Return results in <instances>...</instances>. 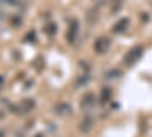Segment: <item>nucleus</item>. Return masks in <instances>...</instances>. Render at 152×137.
I'll return each instance as SVG.
<instances>
[{"label":"nucleus","instance_id":"nucleus-1","mask_svg":"<svg viewBox=\"0 0 152 137\" xmlns=\"http://www.w3.org/2000/svg\"><path fill=\"white\" fill-rule=\"evenodd\" d=\"M142 55H143V47H142V46H135V47H132L131 51L125 55V58H123L125 66H128V67L134 66L137 61L142 58Z\"/></svg>","mask_w":152,"mask_h":137},{"label":"nucleus","instance_id":"nucleus-2","mask_svg":"<svg viewBox=\"0 0 152 137\" xmlns=\"http://www.w3.org/2000/svg\"><path fill=\"white\" fill-rule=\"evenodd\" d=\"M110 46H111L110 38H107V37H99V38H96L93 47H94V52H96V53L104 55V53H107V51L110 49Z\"/></svg>","mask_w":152,"mask_h":137},{"label":"nucleus","instance_id":"nucleus-16","mask_svg":"<svg viewBox=\"0 0 152 137\" xmlns=\"http://www.w3.org/2000/svg\"><path fill=\"white\" fill-rule=\"evenodd\" d=\"M88 82V75H85V76H81L79 79H76V85H84Z\"/></svg>","mask_w":152,"mask_h":137},{"label":"nucleus","instance_id":"nucleus-6","mask_svg":"<svg viewBox=\"0 0 152 137\" xmlns=\"http://www.w3.org/2000/svg\"><path fill=\"white\" fill-rule=\"evenodd\" d=\"M91 128H93V117L90 114H85L79 123V130H81V133H88Z\"/></svg>","mask_w":152,"mask_h":137},{"label":"nucleus","instance_id":"nucleus-9","mask_svg":"<svg viewBox=\"0 0 152 137\" xmlns=\"http://www.w3.org/2000/svg\"><path fill=\"white\" fill-rule=\"evenodd\" d=\"M111 96H113L111 89H108V87H104L102 92H100V95H99V102H100V104H107V102H110Z\"/></svg>","mask_w":152,"mask_h":137},{"label":"nucleus","instance_id":"nucleus-12","mask_svg":"<svg viewBox=\"0 0 152 137\" xmlns=\"http://www.w3.org/2000/svg\"><path fill=\"white\" fill-rule=\"evenodd\" d=\"M97 15H99V12H97V9L96 8H91L90 11H88V14H87V20H88V23H94L96 20H97Z\"/></svg>","mask_w":152,"mask_h":137},{"label":"nucleus","instance_id":"nucleus-5","mask_svg":"<svg viewBox=\"0 0 152 137\" xmlns=\"http://www.w3.org/2000/svg\"><path fill=\"white\" fill-rule=\"evenodd\" d=\"M96 105V96L93 93H87L85 96H82L81 99V108L82 110H90Z\"/></svg>","mask_w":152,"mask_h":137},{"label":"nucleus","instance_id":"nucleus-19","mask_svg":"<svg viewBox=\"0 0 152 137\" xmlns=\"http://www.w3.org/2000/svg\"><path fill=\"white\" fill-rule=\"evenodd\" d=\"M5 134H3V131H0V137H3Z\"/></svg>","mask_w":152,"mask_h":137},{"label":"nucleus","instance_id":"nucleus-4","mask_svg":"<svg viewBox=\"0 0 152 137\" xmlns=\"http://www.w3.org/2000/svg\"><path fill=\"white\" fill-rule=\"evenodd\" d=\"M53 111L58 116H69L72 114V105L69 102H58L53 107Z\"/></svg>","mask_w":152,"mask_h":137},{"label":"nucleus","instance_id":"nucleus-18","mask_svg":"<svg viewBox=\"0 0 152 137\" xmlns=\"http://www.w3.org/2000/svg\"><path fill=\"white\" fill-rule=\"evenodd\" d=\"M97 2H99V3H100V5H105V3H107V2H108V0H97Z\"/></svg>","mask_w":152,"mask_h":137},{"label":"nucleus","instance_id":"nucleus-14","mask_svg":"<svg viewBox=\"0 0 152 137\" xmlns=\"http://www.w3.org/2000/svg\"><path fill=\"white\" fill-rule=\"evenodd\" d=\"M3 5H6V6H20V0H0Z\"/></svg>","mask_w":152,"mask_h":137},{"label":"nucleus","instance_id":"nucleus-7","mask_svg":"<svg viewBox=\"0 0 152 137\" xmlns=\"http://www.w3.org/2000/svg\"><path fill=\"white\" fill-rule=\"evenodd\" d=\"M128 26H129V20L128 18H120L117 23H114L113 32L114 34H122V32H125L126 29H128Z\"/></svg>","mask_w":152,"mask_h":137},{"label":"nucleus","instance_id":"nucleus-15","mask_svg":"<svg viewBox=\"0 0 152 137\" xmlns=\"http://www.w3.org/2000/svg\"><path fill=\"white\" fill-rule=\"evenodd\" d=\"M9 23L12 24V26H20V24H21V17L20 15H12V18L9 20Z\"/></svg>","mask_w":152,"mask_h":137},{"label":"nucleus","instance_id":"nucleus-8","mask_svg":"<svg viewBox=\"0 0 152 137\" xmlns=\"http://www.w3.org/2000/svg\"><path fill=\"white\" fill-rule=\"evenodd\" d=\"M34 107H35V102L32 101V99H26V101H21L20 107L15 108V110L18 111V113H28V111H31Z\"/></svg>","mask_w":152,"mask_h":137},{"label":"nucleus","instance_id":"nucleus-13","mask_svg":"<svg viewBox=\"0 0 152 137\" xmlns=\"http://www.w3.org/2000/svg\"><path fill=\"white\" fill-rule=\"evenodd\" d=\"M122 3H123V0H113V3H111V12L113 14H116V12L120 11Z\"/></svg>","mask_w":152,"mask_h":137},{"label":"nucleus","instance_id":"nucleus-20","mask_svg":"<svg viewBox=\"0 0 152 137\" xmlns=\"http://www.w3.org/2000/svg\"><path fill=\"white\" fill-rule=\"evenodd\" d=\"M35 137H43V134H38V136H35Z\"/></svg>","mask_w":152,"mask_h":137},{"label":"nucleus","instance_id":"nucleus-3","mask_svg":"<svg viewBox=\"0 0 152 137\" xmlns=\"http://www.w3.org/2000/svg\"><path fill=\"white\" fill-rule=\"evenodd\" d=\"M78 32H79V21L78 20H72L70 26H69V31H67V41L69 43H75L76 37H78Z\"/></svg>","mask_w":152,"mask_h":137},{"label":"nucleus","instance_id":"nucleus-17","mask_svg":"<svg viewBox=\"0 0 152 137\" xmlns=\"http://www.w3.org/2000/svg\"><path fill=\"white\" fill-rule=\"evenodd\" d=\"M26 40H31V43H32V40L35 41V34H34V32H29V34L26 35Z\"/></svg>","mask_w":152,"mask_h":137},{"label":"nucleus","instance_id":"nucleus-10","mask_svg":"<svg viewBox=\"0 0 152 137\" xmlns=\"http://www.w3.org/2000/svg\"><path fill=\"white\" fill-rule=\"evenodd\" d=\"M44 32H46L49 37H53V35L56 34V24H55V23H52V21L47 23L46 26H44Z\"/></svg>","mask_w":152,"mask_h":137},{"label":"nucleus","instance_id":"nucleus-11","mask_svg":"<svg viewBox=\"0 0 152 137\" xmlns=\"http://www.w3.org/2000/svg\"><path fill=\"white\" fill-rule=\"evenodd\" d=\"M120 75H122V72L119 69H111L105 73V78L107 79H116V78H120Z\"/></svg>","mask_w":152,"mask_h":137}]
</instances>
